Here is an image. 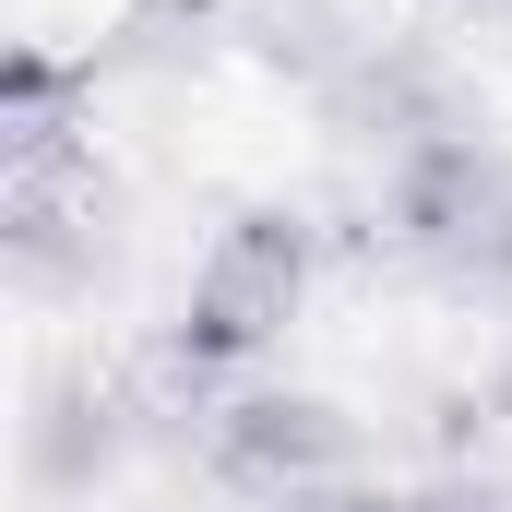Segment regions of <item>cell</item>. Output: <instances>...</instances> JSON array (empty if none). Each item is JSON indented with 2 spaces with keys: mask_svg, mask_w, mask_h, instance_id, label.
I'll use <instances>...</instances> for the list:
<instances>
[{
  "mask_svg": "<svg viewBox=\"0 0 512 512\" xmlns=\"http://www.w3.org/2000/svg\"><path fill=\"white\" fill-rule=\"evenodd\" d=\"M310 286H322V227L298 203H251V215L215 227V251L191 262V298H179L167 334L227 382V370H251V358L286 346V322L310 310Z\"/></svg>",
  "mask_w": 512,
  "mask_h": 512,
  "instance_id": "obj_1",
  "label": "cell"
},
{
  "mask_svg": "<svg viewBox=\"0 0 512 512\" xmlns=\"http://www.w3.org/2000/svg\"><path fill=\"white\" fill-rule=\"evenodd\" d=\"M382 215H393V251L429 262L441 286H512V155L477 120L429 131L417 155H393Z\"/></svg>",
  "mask_w": 512,
  "mask_h": 512,
  "instance_id": "obj_2",
  "label": "cell"
},
{
  "mask_svg": "<svg viewBox=\"0 0 512 512\" xmlns=\"http://www.w3.org/2000/svg\"><path fill=\"white\" fill-rule=\"evenodd\" d=\"M203 477L227 501L298 512V501H322V489L358 477V417L334 393H227L215 429H203Z\"/></svg>",
  "mask_w": 512,
  "mask_h": 512,
  "instance_id": "obj_3",
  "label": "cell"
},
{
  "mask_svg": "<svg viewBox=\"0 0 512 512\" xmlns=\"http://www.w3.org/2000/svg\"><path fill=\"white\" fill-rule=\"evenodd\" d=\"M0 251H12V274L36 298L84 286L96 251H108V179H96V155L84 167H0Z\"/></svg>",
  "mask_w": 512,
  "mask_h": 512,
  "instance_id": "obj_4",
  "label": "cell"
},
{
  "mask_svg": "<svg viewBox=\"0 0 512 512\" xmlns=\"http://www.w3.org/2000/svg\"><path fill=\"white\" fill-rule=\"evenodd\" d=\"M96 155V72L60 48L0 60V167H84Z\"/></svg>",
  "mask_w": 512,
  "mask_h": 512,
  "instance_id": "obj_5",
  "label": "cell"
},
{
  "mask_svg": "<svg viewBox=\"0 0 512 512\" xmlns=\"http://www.w3.org/2000/svg\"><path fill=\"white\" fill-rule=\"evenodd\" d=\"M322 120L346 131V143H382V155H417L429 131H465L453 96H441V72L405 60V48H382V36H370V60H358L346 84H322Z\"/></svg>",
  "mask_w": 512,
  "mask_h": 512,
  "instance_id": "obj_6",
  "label": "cell"
},
{
  "mask_svg": "<svg viewBox=\"0 0 512 512\" xmlns=\"http://www.w3.org/2000/svg\"><path fill=\"white\" fill-rule=\"evenodd\" d=\"M143 429L131 417V382H48L36 393V429H24V465H36V489H96L108 465H120V441Z\"/></svg>",
  "mask_w": 512,
  "mask_h": 512,
  "instance_id": "obj_7",
  "label": "cell"
},
{
  "mask_svg": "<svg viewBox=\"0 0 512 512\" xmlns=\"http://www.w3.org/2000/svg\"><path fill=\"white\" fill-rule=\"evenodd\" d=\"M227 24L251 36L262 72H286V84H310V96H322V84H346V72L370 60V36H358L334 0H227Z\"/></svg>",
  "mask_w": 512,
  "mask_h": 512,
  "instance_id": "obj_8",
  "label": "cell"
},
{
  "mask_svg": "<svg viewBox=\"0 0 512 512\" xmlns=\"http://www.w3.org/2000/svg\"><path fill=\"white\" fill-rule=\"evenodd\" d=\"M298 512H417V501H393V489H370V477H346V489H322V501H298Z\"/></svg>",
  "mask_w": 512,
  "mask_h": 512,
  "instance_id": "obj_9",
  "label": "cell"
},
{
  "mask_svg": "<svg viewBox=\"0 0 512 512\" xmlns=\"http://www.w3.org/2000/svg\"><path fill=\"white\" fill-rule=\"evenodd\" d=\"M417 512H512V501H501V489H429Z\"/></svg>",
  "mask_w": 512,
  "mask_h": 512,
  "instance_id": "obj_10",
  "label": "cell"
},
{
  "mask_svg": "<svg viewBox=\"0 0 512 512\" xmlns=\"http://www.w3.org/2000/svg\"><path fill=\"white\" fill-rule=\"evenodd\" d=\"M501 405H512V370H501Z\"/></svg>",
  "mask_w": 512,
  "mask_h": 512,
  "instance_id": "obj_11",
  "label": "cell"
}]
</instances>
